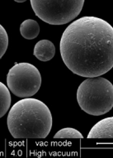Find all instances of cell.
I'll list each match as a JSON object with an SVG mask.
<instances>
[{
    "label": "cell",
    "instance_id": "6da1fadb",
    "mask_svg": "<svg viewBox=\"0 0 113 158\" xmlns=\"http://www.w3.org/2000/svg\"><path fill=\"white\" fill-rule=\"evenodd\" d=\"M59 50L64 65L74 74L101 76L113 67L112 26L97 17H82L64 30Z\"/></svg>",
    "mask_w": 113,
    "mask_h": 158
},
{
    "label": "cell",
    "instance_id": "7a4b0ae2",
    "mask_svg": "<svg viewBox=\"0 0 113 158\" xmlns=\"http://www.w3.org/2000/svg\"><path fill=\"white\" fill-rule=\"evenodd\" d=\"M7 124L14 138H46L51 130L52 115L42 101L24 98L11 108Z\"/></svg>",
    "mask_w": 113,
    "mask_h": 158
},
{
    "label": "cell",
    "instance_id": "3957f363",
    "mask_svg": "<svg viewBox=\"0 0 113 158\" xmlns=\"http://www.w3.org/2000/svg\"><path fill=\"white\" fill-rule=\"evenodd\" d=\"M77 100L83 111L93 116L107 114L113 108V85L105 78H87L80 84Z\"/></svg>",
    "mask_w": 113,
    "mask_h": 158
},
{
    "label": "cell",
    "instance_id": "277c9868",
    "mask_svg": "<svg viewBox=\"0 0 113 158\" xmlns=\"http://www.w3.org/2000/svg\"><path fill=\"white\" fill-rule=\"evenodd\" d=\"M84 0H31V8L41 20L50 25L69 23L79 15Z\"/></svg>",
    "mask_w": 113,
    "mask_h": 158
},
{
    "label": "cell",
    "instance_id": "5b68a950",
    "mask_svg": "<svg viewBox=\"0 0 113 158\" xmlns=\"http://www.w3.org/2000/svg\"><path fill=\"white\" fill-rule=\"evenodd\" d=\"M7 85L9 90L19 98H31L41 88V73L30 63H18L8 71Z\"/></svg>",
    "mask_w": 113,
    "mask_h": 158
},
{
    "label": "cell",
    "instance_id": "8992f818",
    "mask_svg": "<svg viewBox=\"0 0 113 158\" xmlns=\"http://www.w3.org/2000/svg\"><path fill=\"white\" fill-rule=\"evenodd\" d=\"M87 138H113V117L97 123L90 130Z\"/></svg>",
    "mask_w": 113,
    "mask_h": 158
},
{
    "label": "cell",
    "instance_id": "52a82bcc",
    "mask_svg": "<svg viewBox=\"0 0 113 158\" xmlns=\"http://www.w3.org/2000/svg\"><path fill=\"white\" fill-rule=\"evenodd\" d=\"M33 54L41 61H49L54 56L55 47L49 40H41L35 45Z\"/></svg>",
    "mask_w": 113,
    "mask_h": 158
},
{
    "label": "cell",
    "instance_id": "ba28073f",
    "mask_svg": "<svg viewBox=\"0 0 113 158\" xmlns=\"http://www.w3.org/2000/svg\"><path fill=\"white\" fill-rule=\"evenodd\" d=\"M20 33L25 39H35L40 33V26L38 23L33 19H26L21 24Z\"/></svg>",
    "mask_w": 113,
    "mask_h": 158
},
{
    "label": "cell",
    "instance_id": "9c48e42d",
    "mask_svg": "<svg viewBox=\"0 0 113 158\" xmlns=\"http://www.w3.org/2000/svg\"><path fill=\"white\" fill-rule=\"evenodd\" d=\"M12 97L9 89L0 82V118L8 113L11 106Z\"/></svg>",
    "mask_w": 113,
    "mask_h": 158
},
{
    "label": "cell",
    "instance_id": "30bf717a",
    "mask_svg": "<svg viewBox=\"0 0 113 158\" xmlns=\"http://www.w3.org/2000/svg\"><path fill=\"white\" fill-rule=\"evenodd\" d=\"M54 138H83L82 133L75 128L65 127L57 132L54 136Z\"/></svg>",
    "mask_w": 113,
    "mask_h": 158
},
{
    "label": "cell",
    "instance_id": "8fae6325",
    "mask_svg": "<svg viewBox=\"0 0 113 158\" xmlns=\"http://www.w3.org/2000/svg\"><path fill=\"white\" fill-rule=\"evenodd\" d=\"M8 47V36L7 31L0 24V59L7 52Z\"/></svg>",
    "mask_w": 113,
    "mask_h": 158
},
{
    "label": "cell",
    "instance_id": "7c38bea8",
    "mask_svg": "<svg viewBox=\"0 0 113 158\" xmlns=\"http://www.w3.org/2000/svg\"><path fill=\"white\" fill-rule=\"evenodd\" d=\"M15 2L17 3H24V2H26V0H14Z\"/></svg>",
    "mask_w": 113,
    "mask_h": 158
}]
</instances>
